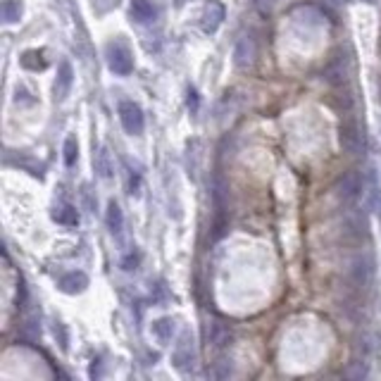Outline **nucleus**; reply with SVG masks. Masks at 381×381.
Wrapping results in <instances>:
<instances>
[{"label":"nucleus","instance_id":"nucleus-1","mask_svg":"<svg viewBox=\"0 0 381 381\" xmlns=\"http://www.w3.org/2000/svg\"><path fill=\"white\" fill-rule=\"evenodd\" d=\"M324 81L329 86H346L351 81V58L346 53H336L334 58L329 60V65L324 67Z\"/></svg>","mask_w":381,"mask_h":381},{"label":"nucleus","instance_id":"nucleus-2","mask_svg":"<svg viewBox=\"0 0 381 381\" xmlns=\"http://www.w3.org/2000/svg\"><path fill=\"white\" fill-rule=\"evenodd\" d=\"M334 193H336V198L343 203V205H351L355 203L360 198V193H362V177H360V172H346V174H341L339 181H336V186H334Z\"/></svg>","mask_w":381,"mask_h":381},{"label":"nucleus","instance_id":"nucleus-3","mask_svg":"<svg viewBox=\"0 0 381 381\" xmlns=\"http://www.w3.org/2000/svg\"><path fill=\"white\" fill-rule=\"evenodd\" d=\"M372 281H374V260L367 253H362L351 265V284L358 291L365 293V291H370Z\"/></svg>","mask_w":381,"mask_h":381},{"label":"nucleus","instance_id":"nucleus-4","mask_svg":"<svg viewBox=\"0 0 381 381\" xmlns=\"http://www.w3.org/2000/svg\"><path fill=\"white\" fill-rule=\"evenodd\" d=\"M105 58H108L110 70L115 74H120V77H127V74L134 72V58H131L129 48L122 46V43H110Z\"/></svg>","mask_w":381,"mask_h":381},{"label":"nucleus","instance_id":"nucleus-5","mask_svg":"<svg viewBox=\"0 0 381 381\" xmlns=\"http://www.w3.org/2000/svg\"><path fill=\"white\" fill-rule=\"evenodd\" d=\"M120 122L127 134L139 136L143 127H146V117H143V110L136 105L134 101H124L120 103Z\"/></svg>","mask_w":381,"mask_h":381},{"label":"nucleus","instance_id":"nucleus-6","mask_svg":"<svg viewBox=\"0 0 381 381\" xmlns=\"http://www.w3.org/2000/svg\"><path fill=\"white\" fill-rule=\"evenodd\" d=\"M341 148L353 158L365 153V131L355 122H346L341 127Z\"/></svg>","mask_w":381,"mask_h":381},{"label":"nucleus","instance_id":"nucleus-7","mask_svg":"<svg viewBox=\"0 0 381 381\" xmlns=\"http://www.w3.org/2000/svg\"><path fill=\"white\" fill-rule=\"evenodd\" d=\"M174 365H177V370L181 372H191L193 365H196V346H193V336L189 331L181 336L177 351H174Z\"/></svg>","mask_w":381,"mask_h":381},{"label":"nucleus","instance_id":"nucleus-8","mask_svg":"<svg viewBox=\"0 0 381 381\" xmlns=\"http://www.w3.org/2000/svg\"><path fill=\"white\" fill-rule=\"evenodd\" d=\"M255 58H258V46H255V39L251 34H243L239 41H236V48H234V62L236 67H241V70H246V67H251Z\"/></svg>","mask_w":381,"mask_h":381},{"label":"nucleus","instance_id":"nucleus-9","mask_svg":"<svg viewBox=\"0 0 381 381\" xmlns=\"http://www.w3.org/2000/svg\"><path fill=\"white\" fill-rule=\"evenodd\" d=\"M224 22V5L217 3V0H210L203 10V17H201V27L205 34H215L217 29L222 27Z\"/></svg>","mask_w":381,"mask_h":381},{"label":"nucleus","instance_id":"nucleus-10","mask_svg":"<svg viewBox=\"0 0 381 381\" xmlns=\"http://www.w3.org/2000/svg\"><path fill=\"white\" fill-rule=\"evenodd\" d=\"M231 339H234V331H231V327L227 322L222 320H215L210 324V343L217 348V351H222V348H227Z\"/></svg>","mask_w":381,"mask_h":381},{"label":"nucleus","instance_id":"nucleus-11","mask_svg":"<svg viewBox=\"0 0 381 381\" xmlns=\"http://www.w3.org/2000/svg\"><path fill=\"white\" fill-rule=\"evenodd\" d=\"M129 10H131V17L139 24H151L155 22V17H158V8H155L151 0H131Z\"/></svg>","mask_w":381,"mask_h":381},{"label":"nucleus","instance_id":"nucleus-12","mask_svg":"<svg viewBox=\"0 0 381 381\" xmlns=\"http://www.w3.org/2000/svg\"><path fill=\"white\" fill-rule=\"evenodd\" d=\"M72 81H74V72L70 62H60V70H58V79H55V98L58 101H65L67 93L72 89Z\"/></svg>","mask_w":381,"mask_h":381},{"label":"nucleus","instance_id":"nucleus-13","mask_svg":"<svg viewBox=\"0 0 381 381\" xmlns=\"http://www.w3.org/2000/svg\"><path fill=\"white\" fill-rule=\"evenodd\" d=\"M89 286V277L84 272H70L60 279V291L65 293H84Z\"/></svg>","mask_w":381,"mask_h":381},{"label":"nucleus","instance_id":"nucleus-14","mask_svg":"<svg viewBox=\"0 0 381 381\" xmlns=\"http://www.w3.org/2000/svg\"><path fill=\"white\" fill-rule=\"evenodd\" d=\"M153 336L158 339L162 346H167V343L172 341V336H174V320L172 317H160V320H155L153 322Z\"/></svg>","mask_w":381,"mask_h":381},{"label":"nucleus","instance_id":"nucleus-15","mask_svg":"<svg viewBox=\"0 0 381 381\" xmlns=\"http://www.w3.org/2000/svg\"><path fill=\"white\" fill-rule=\"evenodd\" d=\"M20 62H22L24 70H29V72H43L48 67L46 53L43 51H27L20 58Z\"/></svg>","mask_w":381,"mask_h":381},{"label":"nucleus","instance_id":"nucleus-16","mask_svg":"<svg viewBox=\"0 0 381 381\" xmlns=\"http://www.w3.org/2000/svg\"><path fill=\"white\" fill-rule=\"evenodd\" d=\"M96 172L101 179H112V174H115V162H112L108 148H101V151L96 153Z\"/></svg>","mask_w":381,"mask_h":381},{"label":"nucleus","instance_id":"nucleus-17","mask_svg":"<svg viewBox=\"0 0 381 381\" xmlns=\"http://www.w3.org/2000/svg\"><path fill=\"white\" fill-rule=\"evenodd\" d=\"M105 222H108V229L112 231V234H120L122 227H124L122 208L115 201H110V205H108V215H105Z\"/></svg>","mask_w":381,"mask_h":381},{"label":"nucleus","instance_id":"nucleus-18","mask_svg":"<svg viewBox=\"0 0 381 381\" xmlns=\"http://www.w3.org/2000/svg\"><path fill=\"white\" fill-rule=\"evenodd\" d=\"M22 3L20 0H3V22L5 24H17L22 20Z\"/></svg>","mask_w":381,"mask_h":381},{"label":"nucleus","instance_id":"nucleus-19","mask_svg":"<svg viewBox=\"0 0 381 381\" xmlns=\"http://www.w3.org/2000/svg\"><path fill=\"white\" fill-rule=\"evenodd\" d=\"M55 222L62 224V227H77V224H79L77 208H72V205H65V208H60L58 212H55Z\"/></svg>","mask_w":381,"mask_h":381},{"label":"nucleus","instance_id":"nucleus-20","mask_svg":"<svg viewBox=\"0 0 381 381\" xmlns=\"http://www.w3.org/2000/svg\"><path fill=\"white\" fill-rule=\"evenodd\" d=\"M346 374L348 379H355V381H360V379H367L370 377V367H367V362L365 360H355L351 362V365L346 367Z\"/></svg>","mask_w":381,"mask_h":381},{"label":"nucleus","instance_id":"nucleus-21","mask_svg":"<svg viewBox=\"0 0 381 381\" xmlns=\"http://www.w3.org/2000/svg\"><path fill=\"white\" fill-rule=\"evenodd\" d=\"M77 158H79V143H77L74 136H67V141H65V165L74 167V165H77Z\"/></svg>","mask_w":381,"mask_h":381},{"label":"nucleus","instance_id":"nucleus-22","mask_svg":"<svg viewBox=\"0 0 381 381\" xmlns=\"http://www.w3.org/2000/svg\"><path fill=\"white\" fill-rule=\"evenodd\" d=\"M229 374H231V362L229 360H217L215 367L210 370V377H215V379H227Z\"/></svg>","mask_w":381,"mask_h":381},{"label":"nucleus","instance_id":"nucleus-23","mask_svg":"<svg viewBox=\"0 0 381 381\" xmlns=\"http://www.w3.org/2000/svg\"><path fill=\"white\" fill-rule=\"evenodd\" d=\"M122 265H124V270H129V272L136 270V265H139V255H129V258L124 260Z\"/></svg>","mask_w":381,"mask_h":381},{"label":"nucleus","instance_id":"nucleus-24","mask_svg":"<svg viewBox=\"0 0 381 381\" xmlns=\"http://www.w3.org/2000/svg\"><path fill=\"white\" fill-rule=\"evenodd\" d=\"M189 108H193V112L198 110V93L196 91H189Z\"/></svg>","mask_w":381,"mask_h":381},{"label":"nucleus","instance_id":"nucleus-25","mask_svg":"<svg viewBox=\"0 0 381 381\" xmlns=\"http://www.w3.org/2000/svg\"><path fill=\"white\" fill-rule=\"evenodd\" d=\"M110 3H117V0H110Z\"/></svg>","mask_w":381,"mask_h":381}]
</instances>
